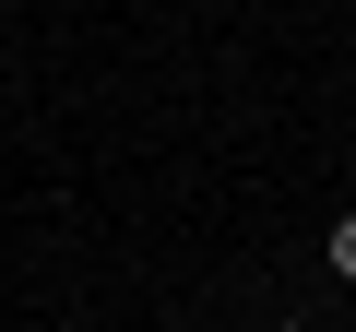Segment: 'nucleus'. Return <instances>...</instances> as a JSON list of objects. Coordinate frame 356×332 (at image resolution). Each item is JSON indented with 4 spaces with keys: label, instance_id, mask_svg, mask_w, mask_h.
<instances>
[{
    "label": "nucleus",
    "instance_id": "1",
    "mask_svg": "<svg viewBox=\"0 0 356 332\" xmlns=\"http://www.w3.org/2000/svg\"><path fill=\"white\" fill-rule=\"evenodd\" d=\"M321 261H332V285H344V297H356V202H344V214H332V238H321Z\"/></svg>",
    "mask_w": 356,
    "mask_h": 332
}]
</instances>
